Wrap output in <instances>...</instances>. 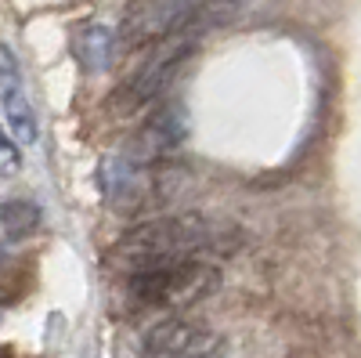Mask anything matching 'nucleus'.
Masks as SVG:
<instances>
[{
	"instance_id": "20e7f679",
	"label": "nucleus",
	"mask_w": 361,
	"mask_h": 358,
	"mask_svg": "<svg viewBox=\"0 0 361 358\" xmlns=\"http://www.w3.org/2000/svg\"><path fill=\"white\" fill-rule=\"evenodd\" d=\"M195 15V0H130L116 29V51H137L163 40Z\"/></svg>"
},
{
	"instance_id": "423d86ee",
	"label": "nucleus",
	"mask_w": 361,
	"mask_h": 358,
	"mask_svg": "<svg viewBox=\"0 0 361 358\" xmlns=\"http://www.w3.org/2000/svg\"><path fill=\"white\" fill-rule=\"evenodd\" d=\"M185 131H188V119H185V109L177 102L156 105V112L145 119V127L137 131V138L130 145V160L152 167L156 160H163L166 153H173V148L185 141Z\"/></svg>"
},
{
	"instance_id": "f03ea898",
	"label": "nucleus",
	"mask_w": 361,
	"mask_h": 358,
	"mask_svg": "<svg viewBox=\"0 0 361 358\" xmlns=\"http://www.w3.org/2000/svg\"><path fill=\"white\" fill-rule=\"evenodd\" d=\"M221 286V268L209 257H188L170 264H148L127 272V297L134 308H166L180 315Z\"/></svg>"
},
{
	"instance_id": "f257e3e1",
	"label": "nucleus",
	"mask_w": 361,
	"mask_h": 358,
	"mask_svg": "<svg viewBox=\"0 0 361 358\" xmlns=\"http://www.w3.org/2000/svg\"><path fill=\"white\" fill-rule=\"evenodd\" d=\"M209 246H221L217 225L202 214H170L141 221L137 228L123 232L112 246V257L123 264V272H137L148 264H170L188 257H209Z\"/></svg>"
},
{
	"instance_id": "6e6552de",
	"label": "nucleus",
	"mask_w": 361,
	"mask_h": 358,
	"mask_svg": "<svg viewBox=\"0 0 361 358\" xmlns=\"http://www.w3.org/2000/svg\"><path fill=\"white\" fill-rule=\"evenodd\" d=\"M44 228V210L33 199H0V232L11 243H22V239H33Z\"/></svg>"
},
{
	"instance_id": "9b49d317",
	"label": "nucleus",
	"mask_w": 361,
	"mask_h": 358,
	"mask_svg": "<svg viewBox=\"0 0 361 358\" xmlns=\"http://www.w3.org/2000/svg\"><path fill=\"white\" fill-rule=\"evenodd\" d=\"M0 322H4V311H0Z\"/></svg>"
},
{
	"instance_id": "7ed1b4c3",
	"label": "nucleus",
	"mask_w": 361,
	"mask_h": 358,
	"mask_svg": "<svg viewBox=\"0 0 361 358\" xmlns=\"http://www.w3.org/2000/svg\"><path fill=\"white\" fill-rule=\"evenodd\" d=\"M195 44H199V33H195V15L177 25L173 33H166L163 40L148 44V58L130 73V80L116 91V109L119 112H134V109H145V105H156L163 98V91L173 83L177 69L188 62L195 54Z\"/></svg>"
},
{
	"instance_id": "1a4fd4ad",
	"label": "nucleus",
	"mask_w": 361,
	"mask_h": 358,
	"mask_svg": "<svg viewBox=\"0 0 361 358\" xmlns=\"http://www.w3.org/2000/svg\"><path fill=\"white\" fill-rule=\"evenodd\" d=\"M76 51H80L87 69H109L112 54H116V37L109 33L105 25H87L83 33L76 37Z\"/></svg>"
},
{
	"instance_id": "39448f33",
	"label": "nucleus",
	"mask_w": 361,
	"mask_h": 358,
	"mask_svg": "<svg viewBox=\"0 0 361 358\" xmlns=\"http://www.w3.org/2000/svg\"><path fill=\"white\" fill-rule=\"evenodd\" d=\"M141 347L148 358H221L224 337L188 315H170L145 333Z\"/></svg>"
},
{
	"instance_id": "9d476101",
	"label": "nucleus",
	"mask_w": 361,
	"mask_h": 358,
	"mask_svg": "<svg viewBox=\"0 0 361 358\" xmlns=\"http://www.w3.org/2000/svg\"><path fill=\"white\" fill-rule=\"evenodd\" d=\"M22 170V148L11 134H4L0 127V177H15Z\"/></svg>"
},
{
	"instance_id": "0eeeda50",
	"label": "nucleus",
	"mask_w": 361,
	"mask_h": 358,
	"mask_svg": "<svg viewBox=\"0 0 361 358\" xmlns=\"http://www.w3.org/2000/svg\"><path fill=\"white\" fill-rule=\"evenodd\" d=\"M0 105H4V119H8V131L15 134V141L33 145L40 138L37 112H33V105H29V95L22 87L18 58L4 44H0Z\"/></svg>"
}]
</instances>
